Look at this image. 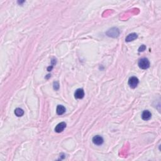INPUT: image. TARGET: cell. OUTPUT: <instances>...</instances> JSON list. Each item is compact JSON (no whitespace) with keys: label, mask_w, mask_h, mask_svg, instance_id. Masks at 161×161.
I'll use <instances>...</instances> for the list:
<instances>
[{"label":"cell","mask_w":161,"mask_h":161,"mask_svg":"<svg viewBox=\"0 0 161 161\" xmlns=\"http://www.w3.org/2000/svg\"><path fill=\"white\" fill-rule=\"evenodd\" d=\"M138 67L142 69H147L150 67V62L148 59L142 58L138 60Z\"/></svg>","instance_id":"cell-1"},{"label":"cell","mask_w":161,"mask_h":161,"mask_svg":"<svg viewBox=\"0 0 161 161\" xmlns=\"http://www.w3.org/2000/svg\"><path fill=\"white\" fill-rule=\"evenodd\" d=\"M138 82H139V81H138V78L135 77V76H133V77L129 78L128 83L129 86L131 87V88L135 89L138 86Z\"/></svg>","instance_id":"cell-2"},{"label":"cell","mask_w":161,"mask_h":161,"mask_svg":"<svg viewBox=\"0 0 161 161\" xmlns=\"http://www.w3.org/2000/svg\"><path fill=\"white\" fill-rule=\"evenodd\" d=\"M106 34L108 35V36L111 37H117L119 35L120 32L117 28H113L108 30L106 32Z\"/></svg>","instance_id":"cell-3"},{"label":"cell","mask_w":161,"mask_h":161,"mask_svg":"<svg viewBox=\"0 0 161 161\" xmlns=\"http://www.w3.org/2000/svg\"><path fill=\"white\" fill-rule=\"evenodd\" d=\"M103 142H104L103 138L100 135H96L92 138V142L96 146H101L103 144Z\"/></svg>","instance_id":"cell-4"},{"label":"cell","mask_w":161,"mask_h":161,"mask_svg":"<svg viewBox=\"0 0 161 161\" xmlns=\"http://www.w3.org/2000/svg\"><path fill=\"white\" fill-rule=\"evenodd\" d=\"M66 127V123L65 122H61L59 123L55 128V132L57 133H60L64 130Z\"/></svg>","instance_id":"cell-5"},{"label":"cell","mask_w":161,"mask_h":161,"mask_svg":"<svg viewBox=\"0 0 161 161\" xmlns=\"http://www.w3.org/2000/svg\"><path fill=\"white\" fill-rule=\"evenodd\" d=\"M84 96V91L82 89H77L74 92V97L76 99H82Z\"/></svg>","instance_id":"cell-6"},{"label":"cell","mask_w":161,"mask_h":161,"mask_svg":"<svg viewBox=\"0 0 161 161\" xmlns=\"http://www.w3.org/2000/svg\"><path fill=\"white\" fill-rule=\"evenodd\" d=\"M152 117V114L148 110H145L142 112V118L143 120H149Z\"/></svg>","instance_id":"cell-7"},{"label":"cell","mask_w":161,"mask_h":161,"mask_svg":"<svg viewBox=\"0 0 161 161\" xmlns=\"http://www.w3.org/2000/svg\"><path fill=\"white\" fill-rule=\"evenodd\" d=\"M137 34L135 33H130V34H129L128 36L126 37L125 39V41L127 42H132V41H133L134 40L137 39Z\"/></svg>","instance_id":"cell-8"},{"label":"cell","mask_w":161,"mask_h":161,"mask_svg":"<svg viewBox=\"0 0 161 161\" xmlns=\"http://www.w3.org/2000/svg\"><path fill=\"white\" fill-rule=\"evenodd\" d=\"M56 112L59 115H62L66 112V108L63 105H58L56 109Z\"/></svg>","instance_id":"cell-9"},{"label":"cell","mask_w":161,"mask_h":161,"mask_svg":"<svg viewBox=\"0 0 161 161\" xmlns=\"http://www.w3.org/2000/svg\"><path fill=\"white\" fill-rule=\"evenodd\" d=\"M15 114L16 115V116L20 117V116H22L23 115L24 111L22 109H21V108H17V109H15Z\"/></svg>","instance_id":"cell-10"},{"label":"cell","mask_w":161,"mask_h":161,"mask_svg":"<svg viewBox=\"0 0 161 161\" xmlns=\"http://www.w3.org/2000/svg\"><path fill=\"white\" fill-rule=\"evenodd\" d=\"M146 45H141L139 47V49H138V52H143V51L146 50Z\"/></svg>","instance_id":"cell-11"}]
</instances>
